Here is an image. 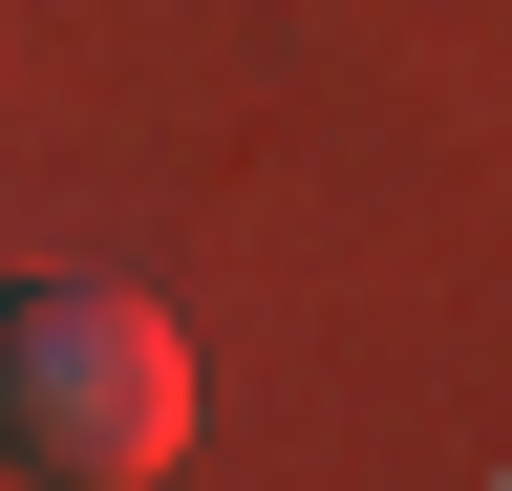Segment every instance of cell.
I'll list each match as a JSON object with an SVG mask.
<instances>
[{
	"mask_svg": "<svg viewBox=\"0 0 512 491\" xmlns=\"http://www.w3.org/2000/svg\"><path fill=\"white\" fill-rule=\"evenodd\" d=\"M0 449L64 470V491H150L192 449V342H171V299H128V278H22L0 299Z\"/></svg>",
	"mask_w": 512,
	"mask_h": 491,
	"instance_id": "cell-1",
	"label": "cell"
}]
</instances>
